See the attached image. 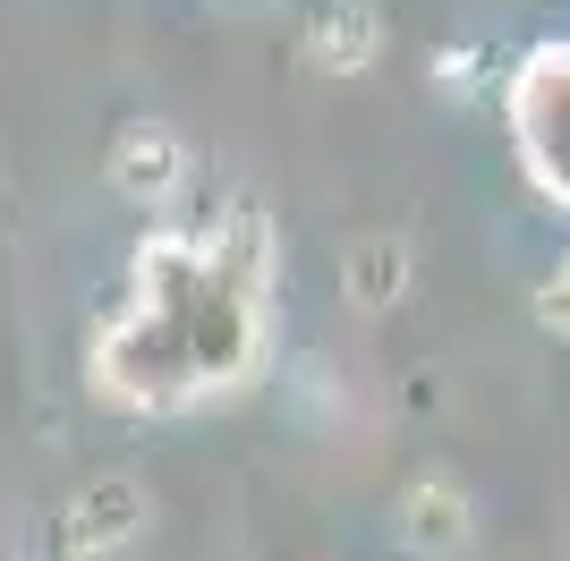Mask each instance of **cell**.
<instances>
[{
  "label": "cell",
  "instance_id": "obj_2",
  "mask_svg": "<svg viewBox=\"0 0 570 561\" xmlns=\"http://www.w3.org/2000/svg\"><path fill=\"white\" fill-rule=\"evenodd\" d=\"M137 537H145V485L137 476H95V485H77V502L60 511V553L69 561L128 553Z\"/></svg>",
  "mask_w": 570,
  "mask_h": 561
},
{
  "label": "cell",
  "instance_id": "obj_4",
  "mask_svg": "<svg viewBox=\"0 0 570 561\" xmlns=\"http://www.w3.org/2000/svg\"><path fill=\"white\" fill-rule=\"evenodd\" d=\"M392 537L417 561L460 553V544H469V493H460L452 476H417V485L401 493V511H392Z\"/></svg>",
  "mask_w": 570,
  "mask_h": 561
},
{
  "label": "cell",
  "instance_id": "obj_5",
  "mask_svg": "<svg viewBox=\"0 0 570 561\" xmlns=\"http://www.w3.org/2000/svg\"><path fill=\"white\" fill-rule=\"evenodd\" d=\"M375 51H383V18L366 9V0H333V9H315V26H307V60H315L324 77H357Z\"/></svg>",
  "mask_w": 570,
  "mask_h": 561
},
{
  "label": "cell",
  "instance_id": "obj_3",
  "mask_svg": "<svg viewBox=\"0 0 570 561\" xmlns=\"http://www.w3.org/2000/svg\"><path fill=\"white\" fill-rule=\"evenodd\" d=\"M179 179H188V145L170 137L163 119L119 128V145H111V187H119V196H137V205H170Z\"/></svg>",
  "mask_w": 570,
  "mask_h": 561
},
{
  "label": "cell",
  "instance_id": "obj_7",
  "mask_svg": "<svg viewBox=\"0 0 570 561\" xmlns=\"http://www.w3.org/2000/svg\"><path fill=\"white\" fill-rule=\"evenodd\" d=\"M537 324H546V332H562V341H570V256L553 264L546 280H537Z\"/></svg>",
  "mask_w": 570,
  "mask_h": 561
},
{
  "label": "cell",
  "instance_id": "obj_6",
  "mask_svg": "<svg viewBox=\"0 0 570 561\" xmlns=\"http://www.w3.org/2000/svg\"><path fill=\"white\" fill-rule=\"evenodd\" d=\"M341 280H350V306H392L409 289V247L401 238H357L341 256Z\"/></svg>",
  "mask_w": 570,
  "mask_h": 561
},
{
  "label": "cell",
  "instance_id": "obj_1",
  "mask_svg": "<svg viewBox=\"0 0 570 561\" xmlns=\"http://www.w3.org/2000/svg\"><path fill=\"white\" fill-rule=\"evenodd\" d=\"M511 119L528 128V163L537 179L570 205V43H546L511 86Z\"/></svg>",
  "mask_w": 570,
  "mask_h": 561
}]
</instances>
